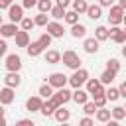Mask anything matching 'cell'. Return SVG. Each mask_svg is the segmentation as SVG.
<instances>
[{"label":"cell","mask_w":126,"mask_h":126,"mask_svg":"<svg viewBox=\"0 0 126 126\" xmlns=\"http://www.w3.org/2000/svg\"><path fill=\"white\" fill-rule=\"evenodd\" d=\"M37 94H39L41 98H45V100H47V98H51V94H53V89H51V87L45 83V85H41V87H39Z\"/></svg>","instance_id":"30"},{"label":"cell","mask_w":126,"mask_h":126,"mask_svg":"<svg viewBox=\"0 0 126 126\" xmlns=\"http://www.w3.org/2000/svg\"><path fill=\"white\" fill-rule=\"evenodd\" d=\"M87 16H89L91 20H98V18L102 16V8H100L98 4H89V8H87Z\"/></svg>","instance_id":"22"},{"label":"cell","mask_w":126,"mask_h":126,"mask_svg":"<svg viewBox=\"0 0 126 126\" xmlns=\"http://www.w3.org/2000/svg\"><path fill=\"white\" fill-rule=\"evenodd\" d=\"M8 18H10L12 24H20L22 18H24V8H22V4H12V6L8 8Z\"/></svg>","instance_id":"5"},{"label":"cell","mask_w":126,"mask_h":126,"mask_svg":"<svg viewBox=\"0 0 126 126\" xmlns=\"http://www.w3.org/2000/svg\"><path fill=\"white\" fill-rule=\"evenodd\" d=\"M124 26H126V24H124ZM124 33H126V28H124Z\"/></svg>","instance_id":"55"},{"label":"cell","mask_w":126,"mask_h":126,"mask_svg":"<svg viewBox=\"0 0 126 126\" xmlns=\"http://www.w3.org/2000/svg\"><path fill=\"white\" fill-rule=\"evenodd\" d=\"M0 118H4V108H2V104H0Z\"/></svg>","instance_id":"51"},{"label":"cell","mask_w":126,"mask_h":126,"mask_svg":"<svg viewBox=\"0 0 126 126\" xmlns=\"http://www.w3.org/2000/svg\"><path fill=\"white\" fill-rule=\"evenodd\" d=\"M89 93L87 91H83V89H75V93L71 94V100H75L77 104H85V102H89Z\"/></svg>","instance_id":"15"},{"label":"cell","mask_w":126,"mask_h":126,"mask_svg":"<svg viewBox=\"0 0 126 126\" xmlns=\"http://www.w3.org/2000/svg\"><path fill=\"white\" fill-rule=\"evenodd\" d=\"M69 4H71V0H57V6H61L63 10H65V8L69 6Z\"/></svg>","instance_id":"47"},{"label":"cell","mask_w":126,"mask_h":126,"mask_svg":"<svg viewBox=\"0 0 126 126\" xmlns=\"http://www.w3.org/2000/svg\"><path fill=\"white\" fill-rule=\"evenodd\" d=\"M51 8H53V2H51V0H37V10H39V14H49Z\"/></svg>","instance_id":"25"},{"label":"cell","mask_w":126,"mask_h":126,"mask_svg":"<svg viewBox=\"0 0 126 126\" xmlns=\"http://www.w3.org/2000/svg\"><path fill=\"white\" fill-rule=\"evenodd\" d=\"M83 49H85L87 53H96V51H98V41H96L94 37H87V39L83 41Z\"/></svg>","instance_id":"18"},{"label":"cell","mask_w":126,"mask_h":126,"mask_svg":"<svg viewBox=\"0 0 126 126\" xmlns=\"http://www.w3.org/2000/svg\"><path fill=\"white\" fill-rule=\"evenodd\" d=\"M0 26H2V16H0Z\"/></svg>","instance_id":"54"},{"label":"cell","mask_w":126,"mask_h":126,"mask_svg":"<svg viewBox=\"0 0 126 126\" xmlns=\"http://www.w3.org/2000/svg\"><path fill=\"white\" fill-rule=\"evenodd\" d=\"M45 63H49V65H55V63H59L61 61V53L57 51V49H49V51H45Z\"/></svg>","instance_id":"20"},{"label":"cell","mask_w":126,"mask_h":126,"mask_svg":"<svg viewBox=\"0 0 126 126\" xmlns=\"http://www.w3.org/2000/svg\"><path fill=\"white\" fill-rule=\"evenodd\" d=\"M61 59H63V63H65L69 69H73V71L81 69V57H79V55H77L73 49H67V51H63Z\"/></svg>","instance_id":"2"},{"label":"cell","mask_w":126,"mask_h":126,"mask_svg":"<svg viewBox=\"0 0 126 126\" xmlns=\"http://www.w3.org/2000/svg\"><path fill=\"white\" fill-rule=\"evenodd\" d=\"M33 6H37V0H22V8L26 10V8H33Z\"/></svg>","instance_id":"41"},{"label":"cell","mask_w":126,"mask_h":126,"mask_svg":"<svg viewBox=\"0 0 126 126\" xmlns=\"http://www.w3.org/2000/svg\"><path fill=\"white\" fill-rule=\"evenodd\" d=\"M45 30H47V33H49L51 37H63V33H65L63 26H61L59 22H49V24L45 26Z\"/></svg>","instance_id":"11"},{"label":"cell","mask_w":126,"mask_h":126,"mask_svg":"<svg viewBox=\"0 0 126 126\" xmlns=\"http://www.w3.org/2000/svg\"><path fill=\"white\" fill-rule=\"evenodd\" d=\"M108 37H110L114 43H124V41H126V33H124V30H120L118 26H112V28L108 30Z\"/></svg>","instance_id":"10"},{"label":"cell","mask_w":126,"mask_h":126,"mask_svg":"<svg viewBox=\"0 0 126 126\" xmlns=\"http://www.w3.org/2000/svg\"><path fill=\"white\" fill-rule=\"evenodd\" d=\"M85 85H87V93H89V94H93V96H96V94H104V87L100 85L98 79H89Z\"/></svg>","instance_id":"8"},{"label":"cell","mask_w":126,"mask_h":126,"mask_svg":"<svg viewBox=\"0 0 126 126\" xmlns=\"http://www.w3.org/2000/svg\"><path fill=\"white\" fill-rule=\"evenodd\" d=\"M85 33H87V28L83 26V24H75V26H71V35L73 37H85Z\"/></svg>","instance_id":"23"},{"label":"cell","mask_w":126,"mask_h":126,"mask_svg":"<svg viewBox=\"0 0 126 126\" xmlns=\"http://www.w3.org/2000/svg\"><path fill=\"white\" fill-rule=\"evenodd\" d=\"M71 94H73V93H71L69 89H59L57 93H53V96L59 100V104H61V106H63L65 102H69V100H71Z\"/></svg>","instance_id":"17"},{"label":"cell","mask_w":126,"mask_h":126,"mask_svg":"<svg viewBox=\"0 0 126 126\" xmlns=\"http://www.w3.org/2000/svg\"><path fill=\"white\" fill-rule=\"evenodd\" d=\"M85 2H91V0H85Z\"/></svg>","instance_id":"56"},{"label":"cell","mask_w":126,"mask_h":126,"mask_svg":"<svg viewBox=\"0 0 126 126\" xmlns=\"http://www.w3.org/2000/svg\"><path fill=\"white\" fill-rule=\"evenodd\" d=\"M106 126H120V122H118V120H112V118H110V120L106 122Z\"/></svg>","instance_id":"48"},{"label":"cell","mask_w":126,"mask_h":126,"mask_svg":"<svg viewBox=\"0 0 126 126\" xmlns=\"http://www.w3.org/2000/svg\"><path fill=\"white\" fill-rule=\"evenodd\" d=\"M65 12H67V10H63L61 6H57V4H55V6L51 8L49 16H51V18H55V20H61V18H65Z\"/></svg>","instance_id":"32"},{"label":"cell","mask_w":126,"mask_h":126,"mask_svg":"<svg viewBox=\"0 0 126 126\" xmlns=\"http://www.w3.org/2000/svg\"><path fill=\"white\" fill-rule=\"evenodd\" d=\"M87 81H89V71H87V69H77V71H73V75L69 77V85H71L73 89H81Z\"/></svg>","instance_id":"1"},{"label":"cell","mask_w":126,"mask_h":126,"mask_svg":"<svg viewBox=\"0 0 126 126\" xmlns=\"http://www.w3.org/2000/svg\"><path fill=\"white\" fill-rule=\"evenodd\" d=\"M110 116H112V120H122V118H126V108H122V106H114L112 110H110Z\"/></svg>","instance_id":"28"},{"label":"cell","mask_w":126,"mask_h":126,"mask_svg":"<svg viewBox=\"0 0 126 126\" xmlns=\"http://www.w3.org/2000/svg\"><path fill=\"white\" fill-rule=\"evenodd\" d=\"M67 24H71V26H75V24H79V14L77 12H73V10H69V12H65V18H63Z\"/></svg>","instance_id":"33"},{"label":"cell","mask_w":126,"mask_h":126,"mask_svg":"<svg viewBox=\"0 0 126 126\" xmlns=\"http://www.w3.org/2000/svg\"><path fill=\"white\" fill-rule=\"evenodd\" d=\"M14 4V0H0V10H4V8H10Z\"/></svg>","instance_id":"45"},{"label":"cell","mask_w":126,"mask_h":126,"mask_svg":"<svg viewBox=\"0 0 126 126\" xmlns=\"http://www.w3.org/2000/svg\"><path fill=\"white\" fill-rule=\"evenodd\" d=\"M14 39H16V45H18V47H28V45H30V33L24 32V30H20V32L14 35Z\"/></svg>","instance_id":"16"},{"label":"cell","mask_w":126,"mask_h":126,"mask_svg":"<svg viewBox=\"0 0 126 126\" xmlns=\"http://www.w3.org/2000/svg\"><path fill=\"white\" fill-rule=\"evenodd\" d=\"M33 24H35V26H39V28H45V26L49 24V20H47V14H37V16L33 18Z\"/></svg>","instance_id":"34"},{"label":"cell","mask_w":126,"mask_h":126,"mask_svg":"<svg viewBox=\"0 0 126 126\" xmlns=\"http://www.w3.org/2000/svg\"><path fill=\"white\" fill-rule=\"evenodd\" d=\"M61 126H69V124H67V122H63V124H61Z\"/></svg>","instance_id":"53"},{"label":"cell","mask_w":126,"mask_h":126,"mask_svg":"<svg viewBox=\"0 0 126 126\" xmlns=\"http://www.w3.org/2000/svg\"><path fill=\"white\" fill-rule=\"evenodd\" d=\"M98 6L100 8H110V6H114V0H98Z\"/></svg>","instance_id":"43"},{"label":"cell","mask_w":126,"mask_h":126,"mask_svg":"<svg viewBox=\"0 0 126 126\" xmlns=\"http://www.w3.org/2000/svg\"><path fill=\"white\" fill-rule=\"evenodd\" d=\"M26 49H28V55H30V57H37V55H41V53L45 51V49L39 45V41H30V45H28Z\"/></svg>","instance_id":"19"},{"label":"cell","mask_w":126,"mask_h":126,"mask_svg":"<svg viewBox=\"0 0 126 126\" xmlns=\"http://www.w3.org/2000/svg\"><path fill=\"white\" fill-rule=\"evenodd\" d=\"M94 39H96V41H104V39H108V28L98 26V28L94 30Z\"/></svg>","instance_id":"26"},{"label":"cell","mask_w":126,"mask_h":126,"mask_svg":"<svg viewBox=\"0 0 126 126\" xmlns=\"http://www.w3.org/2000/svg\"><path fill=\"white\" fill-rule=\"evenodd\" d=\"M14 89H10V87H4L2 91H0V104H12L14 102Z\"/></svg>","instance_id":"14"},{"label":"cell","mask_w":126,"mask_h":126,"mask_svg":"<svg viewBox=\"0 0 126 126\" xmlns=\"http://www.w3.org/2000/svg\"><path fill=\"white\" fill-rule=\"evenodd\" d=\"M122 57H126V45L122 47Z\"/></svg>","instance_id":"52"},{"label":"cell","mask_w":126,"mask_h":126,"mask_svg":"<svg viewBox=\"0 0 126 126\" xmlns=\"http://www.w3.org/2000/svg\"><path fill=\"white\" fill-rule=\"evenodd\" d=\"M6 49H8L6 41H4V39H0V57H4V55H6Z\"/></svg>","instance_id":"44"},{"label":"cell","mask_w":126,"mask_h":126,"mask_svg":"<svg viewBox=\"0 0 126 126\" xmlns=\"http://www.w3.org/2000/svg\"><path fill=\"white\" fill-rule=\"evenodd\" d=\"M18 32H20V30H18V26H16V24H12V22H10V24H2V26H0V35H2V37H14Z\"/></svg>","instance_id":"12"},{"label":"cell","mask_w":126,"mask_h":126,"mask_svg":"<svg viewBox=\"0 0 126 126\" xmlns=\"http://www.w3.org/2000/svg\"><path fill=\"white\" fill-rule=\"evenodd\" d=\"M41 104H43V98H41L39 94L30 96V98L26 100V110H28V112H37V110H41Z\"/></svg>","instance_id":"9"},{"label":"cell","mask_w":126,"mask_h":126,"mask_svg":"<svg viewBox=\"0 0 126 126\" xmlns=\"http://www.w3.org/2000/svg\"><path fill=\"white\" fill-rule=\"evenodd\" d=\"M59 106H61V104H59V100L51 94V98H47V100L41 104V110H39V112H41L43 116H53V112H55Z\"/></svg>","instance_id":"4"},{"label":"cell","mask_w":126,"mask_h":126,"mask_svg":"<svg viewBox=\"0 0 126 126\" xmlns=\"http://www.w3.org/2000/svg\"><path fill=\"white\" fill-rule=\"evenodd\" d=\"M104 96H106V100H118V98H120V93H118L116 87H108V89L104 91Z\"/></svg>","instance_id":"31"},{"label":"cell","mask_w":126,"mask_h":126,"mask_svg":"<svg viewBox=\"0 0 126 126\" xmlns=\"http://www.w3.org/2000/svg\"><path fill=\"white\" fill-rule=\"evenodd\" d=\"M20 83H22V77H20V73H8V75L4 77V85H6V87H10V89H16V87H20Z\"/></svg>","instance_id":"13"},{"label":"cell","mask_w":126,"mask_h":126,"mask_svg":"<svg viewBox=\"0 0 126 126\" xmlns=\"http://www.w3.org/2000/svg\"><path fill=\"white\" fill-rule=\"evenodd\" d=\"M118 93H120V96H124V98H126V81L118 87Z\"/></svg>","instance_id":"46"},{"label":"cell","mask_w":126,"mask_h":126,"mask_svg":"<svg viewBox=\"0 0 126 126\" xmlns=\"http://www.w3.org/2000/svg\"><path fill=\"white\" fill-rule=\"evenodd\" d=\"M0 126H8L6 124V118H0Z\"/></svg>","instance_id":"50"},{"label":"cell","mask_w":126,"mask_h":126,"mask_svg":"<svg viewBox=\"0 0 126 126\" xmlns=\"http://www.w3.org/2000/svg\"><path fill=\"white\" fill-rule=\"evenodd\" d=\"M53 116H55V120L59 122V124H63V122H67L69 118H71V112L67 110V108H63V106H59L55 112H53Z\"/></svg>","instance_id":"21"},{"label":"cell","mask_w":126,"mask_h":126,"mask_svg":"<svg viewBox=\"0 0 126 126\" xmlns=\"http://www.w3.org/2000/svg\"><path fill=\"white\" fill-rule=\"evenodd\" d=\"M122 18H124V10H122L118 4L110 6V12H108V22H110L112 26H118V24L122 22Z\"/></svg>","instance_id":"6"},{"label":"cell","mask_w":126,"mask_h":126,"mask_svg":"<svg viewBox=\"0 0 126 126\" xmlns=\"http://www.w3.org/2000/svg\"><path fill=\"white\" fill-rule=\"evenodd\" d=\"M106 69H108V71H114V73H118V71H120V61H118L116 57L108 59V61H106Z\"/></svg>","instance_id":"36"},{"label":"cell","mask_w":126,"mask_h":126,"mask_svg":"<svg viewBox=\"0 0 126 126\" xmlns=\"http://www.w3.org/2000/svg\"><path fill=\"white\" fill-rule=\"evenodd\" d=\"M20 26H22V30H24V32H30V30H32L35 24H33V20H32V18L24 16V18H22V22H20Z\"/></svg>","instance_id":"37"},{"label":"cell","mask_w":126,"mask_h":126,"mask_svg":"<svg viewBox=\"0 0 126 126\" xmlns=\"http://www.w3.org/2000/svg\"><path fill=\"white\" fill-rule=\"evenodd\" d=\"M87 8H89V2H85V0H73V12L87 14Z\"/></svg>","instance_id":"24"},{"label":"cell","mask_w":126,"mask_h":126,"mask_svg":"<svg viewBox=\"0 0 126 126\" xmlns=\"http://www.w3.org/2000/svg\"><path fill=\"white\" fill-rule=\"evenodd\" d=\"M94 116H96L98 122H108V120L112 118V116H110V110H106V108H96Z\"/></svg>","instance_id":"29"},{"label":"cell","mask_w":126,"mask_h":126,"mask_svg":"<svg viewBox=\"0 0 126 126\" xmlns=\"http://www.w3.org/2000/svg\"><path fill=\"white\" fill-rule=\"evenodd\" d=\"M16 126H35V124H33V120H30V118H22V120L16 122Z\"/></svg>","instance_id":"42"},{"label":"cell","mask_w":126,"mask_h":126,"mask_svg":"<svg viewBox=\"0 0 126 126\" xmlns=\"http://www.w3.org/2000/svg\"><path fill=\"white\" fill-rule=\"evenodd\" d=\"M69 83V77H65L63 73H51L49 77H47V85L51 87V89H65V85Z\"/></svg>","instance_id":"3"},{"label":"cell","mask_w":126,"mask_h":126,"mask_svg":"<svg viewBox=\"0 0 126 126\" xmlns=\"http://www.w3.org/2000/svg\"><path fill=\"white\" fill-rule=\"evenodd\" d=\"M114 77H116V73H114V71H108V69H106V71H104V73H102V75L98 77V81H100V85H110V83L114 81Z\"/></svg>","instance_id":"27"},{"label":"cell","mask_w":126,"mask_h":126,"mask_svg":"<svg viewBox=\"0 0 126 126\" xmlns=\"http://www.w3.org/2000/svg\"><path fill=\"white\" fill-rule=\"evenodd\" d=\"M51 39H53V37L45 32V33H41V35H39V39H37V41H39V45H41L43 49H47V47L51 45Z\"/></svg>","instance_id":"35"},{"label":"cell","mask_w":126,"mask_h":126,"mask_svg":"<svg viewBox=\"0 0 126 126\" xmlns=\"http://www.w3.org/2000/svg\"><path fill=\"white\" fill-rule=\"evenodd\" d=\"M79 126H94V120L91 116H85V118L79 120Z\"/></svg>","instance_id":"40"},{"label":"cell","mask_w":126,"mask_h":126,"mask_svg":"<svg viewBox=\"0 0 126 126\" xmlns=\"http://www.w3.org/2000/svg\"><path fill=\"white\" fill-rule=\"evenodd\" d=\"M93 102H94L96 108H104V104H106V96H104V94H96Z\"/></svg>","instance_id":"39"},{"label":"cell","mask_w":126,"mask_h":126,"mask_svg":"<svg viewBox=\"0 0 126 126\" xmlns=\"http://www.w3.org/2000/svg\"><path fill=\"white\" fill-rule=\"evenodd\" d=\"M83 112H85L87 116H93V114L96 112V106H94V102H85V104H83Z\"/></svg>","instance_id":"38"},{"label":"cell","mask_w":126,"mask_h":126,"mask_svg":"<svg viewBox=\"0 0 126 126\" xmlns=\"http://www.w3.org/2000/svg\"><path fill=\"white\" fill-rule=\"evenodd\" d=\"M6 69H8V73H18V71L22 69V59H20V55H16V53L8 55V57H6Z\"/></svg>","instance_id":"7"},{"label":"cell","mask_w":126,"mask_h":126,"mask_svg":"<svg viewBox=\"0 0 126 126\" xmlns=\"http://www.w3.org/2000/svg\"><path fill=\"white\" fill-rule=\"evenodd\" d=\"M118 6H120L124 12H126V0H118Z\"/></svg>","instance_id":"49"}]
</instances>
